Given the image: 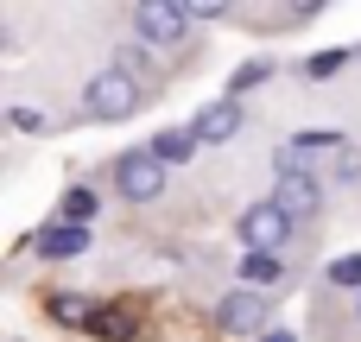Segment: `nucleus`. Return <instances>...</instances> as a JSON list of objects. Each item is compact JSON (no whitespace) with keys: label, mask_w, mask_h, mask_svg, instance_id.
I'll return each instance as SVG.
<instances>
[{"label":"nucleus","mask_w":361,"mask_h":342,"mask_svg":"<svg viewBox=\"0 0 361 342\" xmlns=\"http://www.w3.org/2000/svg\"><path fill=\"white\" fill-rule=\"evenodd\" d=\"M133 25H140V38L159 44V51H184L197 13H190V6H171V0H140V6H133Z\"/></svg>","instance_id":"f257e3e1"},{"label":"nucleus","mask_w":361,"mask_h":342,"mask_svg":"<svg viewBox=\"0 0 361 342\" xmlns=\"http://www.w3.org/2000/svg\"><path fill=\"white\" fill-rule=\"evenodd\" d=\"M82 108H89L95 121H127V114L140 108V83H133V70H102V76H89Z\"/></svg>","instance_id":"f03ea898"},{"label":"nucleus","mask_w":361,"mask_h":342,"mask_svg":"<svg viewBox=\"0 0 361 342\" xmlns=\"http://www.w3.org/2000/svg\"><path fill=\"white\" fill-rule=\"evenodd\" d=\"M114 184H121V197H127V203H152V197H165V159H159L152 146H140V152H121V165H114Z\"/></svg>","instance_id":"7ed1b4c3"},{"label":"nucleus","mask_w":361,"mask_h":342,"mask_svg":"<svg viewBox=\"0 0 361 342\" xmlns=\"http://www.w3.org/2000/svg\"><path fill=\"white\" fill-rule=\"evenodd\" d=\"M286 235H292V216H286L273 197L254 203V209H241V241H247V254H273V260H279Z\"/></svg>","instance_id":"20e7f679"},{"label":"nucleus","mask_w":361,"mask_h":342,"mask_svg":"<svg viewBox=\"0 0 361 342\" xmlns=\"http://www.w3.org/2000/svg\"><path fill=\"white\" fill-rule=\"evenodd\" d=\"M336 146H343V133H298V140H286L279 165H286L292 178H311V165H317L324 152H336Z\"/></svg>","instance_id":"39448f33"},{"label":"nucleus","mask_w":361,"mask_h":342,"mask_svg":"<svg viewBox=\"0 0 361 342\" xmlns=\"http://www.w3.org/2000/svg\"><path fill=\"white\" fill-rule=\"evenodd\" d=\"M241 133V102L235 95H222V102H209L203 114H197V140L203 146H222V140H235Z\"/></svg>","instance_id":"423d86ee"},{"label":"nucleus","mask_w":361,"mask_h":342,"mask_svg":"<svg viewBox=\"0 0 361 342\" xmlns=\"http://www.w3.org/2000/svg\"><path fill=\"white\" fill-rule=\"evenodd\" d=\"M273 203L298 222V216H317V178H292V171H279V190H273Z\"/></svg>","instance_id":"0eeeda50"},{"label":"nucleus","mask_w":361,"mask_h":342,"mask_svg":"<svg viewBox=\"0 0 361 342\" xmlns=\"http://www.w3.org/2000/svg\"><path fill=\"white\" fill-rule=\"evenodd\" d=\"M260 317H267V298H254L247 286L222 305V330H235V336H247V330H260Z\"/></svg>","instance_id":"6e6552de"},{"label":"nucleus","mask_w":361,"mask_h":342,"mask_svg":"<svg viewBox=\"0 0 361 342\" xmlns=\"http://www.w3.org/2000/svg\"><path fill=\"white\" fill-rule=\"evenodd\" d=\"M82 248H89V228H70V222H57V228L38 235V254L44 260H76Z\"/></svg>","instance_id":"1a4fd4ad"},{"label":"nucleus","mask_w":361,"mask_h":342,"mask_svg":"<svg viewBox=\"0 0 361 342\" xmlns=\"http://www.w3.org/2000/svg\"><path fill=\"white\" fill-rule=\"evenodd\" d=\"M203 140H197V127H165V133H152V152L165 159V165H178V159H190Z\"/></svg>","instance_id":"9d476101"},{"label":"nucleus","mask_w":361,"mask_h":342,"mask_svg":"<svg viewBox=\"0 0 361 342\" xmlns=\"http://www.w3.org/2000/svg\"><path fill=\"white\" fill-rule=\"evenodd\" d=\"M279 279V260L273 254H241V286L247 292H260V286H273Z\"/></svg>","instance_id":"9b49d317"},{"label":"nucleus","mask_w":361,"mask_h":342,"mask_svg":"<svg viewBox=\"0 0 361 342\" xmlns=\"http://www.w3.org/2000/svg\"><path fill=\"white\" fill-rule=\"evenodd\" d=\"M330 286H343V292H361V254H343V260H330Z\"/></svg>","instance_id":"f8f14e48"},{"label":"nucleus","mask_w":361,"mask_h":342,"mask_svg":"<svg viewBox=\"0 0 361 342\" xmlns=\"http://www.w3.org/2000/svg\"><path fill=\"white\" fill-rule=\"evenodd\" d=\"M51 311H57L63 324H95V311H89V305H82L76 292H57V298H51Z\"/></svg>","instance_id":"ddd939ff"},{"label":"nucleus","mask_w":361,"mask_h":342,"mask_svg":"<svg viewBox=\"0 0 361 342\" xmlns=\"http://www.w3.org/2000/svg\"><path fill=\"white\" fill-rule=\"evenodd\" d=\"M95 336H133V311H95Z\"/></svg>","instance_id":"4468645a"},{"label":"nucleus","mask_w":361,"mask_h":342,"mask_svg":"<svg viewBox=\"0 0 361 342\" xmlns=\"http://www.w3.org/2000/svg\"><path fill=\"white\" fill-rule=\"evenodd\" d=\"M89 216H95V197H89V190H70V197H63V222H70V228H82Z\"/></svg>","instance_id":"2eb2a0df"},{"label":"nucleus","mask_w":361,"mask_h":342,"mask_svg":"<svg viewBox=\"0 0 361 342\" xmlns=\"http://www.w3.org/2000/svg\"><path fill=\"white\" fill-rule=\"evenodd\" d=\"M254 83H267V63H260V57H254V63H241V70H235V83H228V89H235V95H241V89H254Z\"/></svg>","instance_id":"dca6fc26"},{"label":"nucleus","mask_w":361,"mask_h":342,"mask_svg":"<svg viewBox=\"0 0 361 342\" xmlns=\"http://www.w3.org/2000/svg\"><path fill=\"white\" fill-rule=\"evenodd\" d=\"M349 63V51H324V57H311V76H336Z\"/></svg>","instance_id":"f3484780"},{"label":"nucleus","mask_w":361,"mask_h":342,"mask_svg":"<svg viewBox=\"0 0 361 342\" xmlns=\"http://www.w3.org/2000/svg\"><path fill=\"white\" fill-rule=\"evenodd\" d=\"M267 342H292V336H286V330H273V336H267Z\"/></svg>","instance_id":"a211bd4d"},{"label":"nucleus","mask_w":361,"mask_h":342,"mask_svg":"<svg viewBox=\"0 0 361 342\" xmlns=\"http://www.w3.org/2000/svg\"><path fill=\"white\" fill-rule=\"evenodd\" d=\"M355 311H361V298H355Z\"/></svg>","instance_id":"6ab92c4d"}]
</instances>
